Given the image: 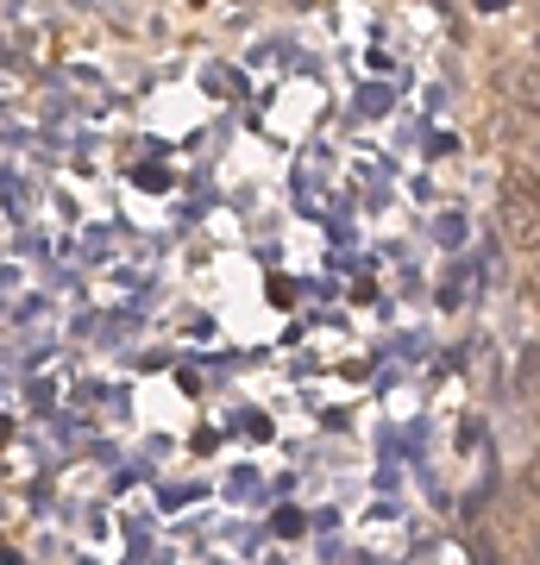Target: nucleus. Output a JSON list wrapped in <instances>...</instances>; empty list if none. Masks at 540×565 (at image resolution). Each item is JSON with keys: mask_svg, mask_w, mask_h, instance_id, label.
I'll list each match as a JSON object with an SVG mask.
<instances>
[{"mask_svg": "<svg viewBox=\"0 0 540 565\" xmlns=\"http://www.w3.org/2000/svg\"><path fill=\"white\" fill-rule=\"evenodd\" d=\"M502 88H509V95H521V102H534V107H540V82L528 76V70H509V76H502Z\"/></svg>", "mask_w": 540, "mask_h": 565, "instance_id": "nucleus-2", "label": "nucleus"}, {"mask_svg": "<svg viewBox=\"0 0 540 565\" xmlns=\"http://www.w3.org/2000/svg\"><path fill=\"white\" fill-rule=\"evenodd\" d=\"M534 51H540V39H534Z\"/></svg>", "mask_w": 540, "mask_h": 565, "instance_id": "nucleus-5", "label": "nucleus"}, {"mask_svg": "<svg viewBox=\"0 0 540 565\" xmlns=\"http://www.w3.org/2000/svg\"><path fill=\"white\" fill-rule=\"evenodd\" d=\"M434 239H441V245H459V239H465V214H441V221H434Z\"/></svg>", "mask_w": 540, "mask_h": 565, "instance_id": "nucleus-3", "label": "nucleus"}, {"mask_svg": "<svg viewBox=\"0 0 540 565\" xmlns=\"http://www.w3.org/2000/svg\"><path fill=\"white\" fill-rule=\"evenodd\" d=\"M502 233H509V245H521V252H540V195L521 177L502 182Z\"/></svg>", "mask_w": 540, "mask_h": 565, "instance_id": "nucleus-1", "label": "nucleus"}, {"mask_svg": "<svg viewBox=\"0 0 540 565\" xmlns=\"http://www.w3.org/2000/svg\"><path fill=\"white\" fill-rule=\"evenodd\" d=\"M502 7H509V0H478V13H502Z\"/></svg>", "mask_w": 540, "mask_h": 565, "instance_id": "nucleus-4", "label": "nucleus"}]
</instances>
